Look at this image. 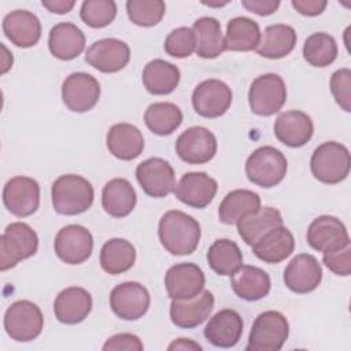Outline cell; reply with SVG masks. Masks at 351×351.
Segmentation results:
<instances>
[{"mask_svg":"<svg viewBox=\"0 0 351 351\" xmlns=\"http://www.w3.org/2000/svg\"><path fill=\"white\" fill-rule=\"evenodd\" d=\"M218 191L217 181L203 171L185 173L174 188L176 197L193 208L207 207Z\"/></svg>","mask_w":351,"mask_h":351,"instance_id":"20","label":"cell"},{"mask_svg":"<svg viewBox=\"0 0 351 351\" xmlns=\"http://www.w3.org/2000/svg\"><path fill=\"white\" fill-rule=\"evenodd\" d=\"M44 328L40 307L30 300H16L4 313V329L15 341H32Z\"/></svg>","mask_w":351,"mask_h":351,"instance_id":"7","label":"cell"},{"mask_svg":"<svg viewBox=\"0 0 351 351\" xmlns=\"http://www.w3.org/2000/svg\"><path fill=\"white\" fill-rule=\"evenodd\" d=\"M3 32L14 45L30 48L41 37V23L36 14L27 10H15L4 16Z\"/></svg>","mask_w":351,"mask_h":351,"instance_id":"25","label":"cell"},{"mask_svg":"<svg viewBox=\"0 0 351 351\" xmlns=\"http://www.w3.org/2000/svg\"><path fill=\"white\" fill-rule=\"evenodd\" d=\"M100 99V84L88 73H71L62 84V100L73 112L92 110Z\"/></svg>","mask_w":351,"mask_h":351,"instance_id":"11","label":"cell"},{"mask_svg":"<svg viewBox=\"0 0 351 351\" xmlns=\"http://www.w3.org/2000/svg\"><path fill=\"white\" fill-rule=\"evenodd\" d=\"M295 250V239L291 230L282 225L269 230L254 245L252 252L265 263L276 265L287 259Z\"/></svg>","mask_w":351,"mask_h":351,"instance_id":"28","label":"cell"},{"mask_svg":"<svg viewBox=\"0 0 351 351\" xmlns=\"http://www.w3.org/2000/svg\"><path fill=\"white\" fill-rule=\"evenodd\" d=\"M55 254L67 265H81L92 255V233L81 225H67L62 228L53 241Z\"/></svg>","mask_w":351,"mask_h":351,"instance_id":"12","label":"cell"},{"mask_svg":"<svg viewBox=\"0 0 351 351\" xmlns=\"http://www.w3.org/2000/svg\"><path fill=\"white\" fill-rule=\"evenodd\" d=\"M130 60L129 45L118 38H101L95 41L85 53V62L101 73H117Z\"/></svg>","mask_w":351,"mask_h":351,"instance_id":"17","label":"cell"},{"mask_svg":"<svg viewBox=\"0 0 351 351\" xmlns=\"http://www.w3.org/2000/svg\"><path fill=\"white\" fill-rule=\"evenodd\" d=\"M38 250L37 233L25 222L10 223L0 237V269L5 271Z\"/></svg>","mask_w":351,"mask_h":351,"instance_id":"5","label":"cell"},{"mask_svg":"<svg viewBox=\"0 0 351 351\" xmlns=\"http://www.w3.org/2000/svg\"><path fill=\"white\" fill-rule=\"evenodd\" d=\"M158 236L171 255H191L197 248L202 230L199 222L186 213L170 210L159 221Z\"/></svg>","mask_w":351,"mask_h":351,"instance_id":"1","label":"cell"},{"mask_svg":"<svg viewBox=\"0 0 351 351\" xmlns=\"http://www.w3.org/2000/svg\"><path fill=\"white\" fill-rule=\"evenodd\" d=\"M93 300L90 293L81 287H69L58 293L53 302L56 319L66 325L82 322L90 313Z\"/></svg>","mask_w":351,"mask_h":351,"instance_id":"24","label":"cell"},{"mask_svg":"<svg viewBox=\"0 0 351 351\" xmlns=\"http://www.w3.org/2000/svg\"><path fill=\"white\" fill-rule=\"evenodd\" d=\"M126 12L134 25L151 27L162 21L166 5L162 0H129L126 1Z\"/></svg>","mask_w":351,"mask_h":351,"instance_id":"41","label":"cell"},{"mask_svg":"<svg viewBox=\"0 0 351 351\" xmlns=\"http://www.w3.org/2000/svg\"><path fill=\"white\" fill-rule=\"evenodd\" d=\"M136 178L151 197H165L176 188L174 169L162 158H149L141 162L136 169Z\"/></svg>","mask_w":351,"mask_h":351,"instance_id":"16","label":"cell"},{"mask_svg":"<svg viewBox=\"0 0 351 351\" xmlns=\"http://www.w3.org/2000/svg\"><path fill=\"white\" fill-rule=\"evenodd\" d=\"M236 223L243 241L254 245L269 230L282 225V217L274 207H261L258 211L241 217Z\"/></svg>","mask_w":351,"mask_h":351,"instance_id":"33","label":"cell"},{"mask_svg":"<svg viewBox=\"0 0 351 351\" xmlns=\"http://www.w3.org/2000/svg\"><path fill=\"white\" fill-rule=\"evenodd\" d=\"M80 16L93 29L108 26L117 16V4L112 0H86L82 3Z\"/></svg>","mask_w":351,"mask_h":351,"instance_id":"42","label":"cell"},{"mask_svg":"<svg viewBox=\"0 0 351 351\" xmlns=\"http://www.w3.org/2000/svg\"><path fill=\"white\" fill-rule=\"evenodd\" d=\"M336 40L324 32L310 34L303 45V56L306 62L314 67H326L337 58Z\"/></svg>","mask_w":351,"mask_h":351,"instance_id":"40","label":"cell"},{"mask_svg":"<svg viewBox=\"0 0 351 351\" xmlns=\"http://www.w3.org/2000/svg\"><path fill=\"white\" fill-rule=\"evenodd\" d=\"M310 169L318 181L329 185L339 184L350 174V151L337 141H325L314 149Z\"/></svg>","mask_w":351,"mask_h":351,"instance_id":"3","label":"cell"},{"mask_svg":"<svg viewBox=\"0 0 351 351\" xmlns=\"http://www.w3.org/2000/svg\"><path fill=\"white\" fill-rule=\"evenodd\" d=\"M181 74L176 64L163 59H154L148 62L143 70V85L156 96L171 93L180 82Z\"/></svg>","mask_w":351,"mask_h":351,"instance_id":"31","label":"cell"},{"mask_svg":"<svg viewBox=\"0 0 351 351\" xmlns=\"http://www.w3.org/2000/svg\"><path fill=\"white\" fill-rule=\"evenodd\" d=\"M52 207L62 215H78L90 208L95 197L92 184L77 174H64L55 180L51 189Z\"/></svg>","mask_w":351,"mask_h":351,"instance_id":"2","label":"cell"},{"mask_svg":"<svg viewBox=\"0 0 351 351\" xmlns=\"http://www.w3.org/2000/svg\"><path fill=\"white\" fill-rule=\"evenodd\" d=\"M3 203L5 208L16 217H29L40 206V185L26 176H16L7 181L3 189Z\"/></svg>","mask_w":351,"mask_h":351,"instance_id":"13","label":"cell"},{"mask_svg":"<svg viewBox=\"0 0 351 351\" xmlns=\"http://www.w3.org/2000/svg\"><path fill=\"white\" fill-rule=\"evenodd\" d=\"M206 284L203 270L192 262L171 266L165 276V287L171 300H186L197 296Z\"/></svg>","mask_w":351,"mask_h":351,"instance_id":"15","label":"cell"},{"mask_svg":"<svg viewBox=\"0 0 351 351\" xmlns=\"http://www.w3.org/2000/svg\"><path fill=\"white\" fill-rule=\"evenodd\" d=\"M330 92L336 103L346 112L351 111V71L350 69H339L330 77Z\"/></svg>","mask_w":351,"mask_h":351,"instance_id":"44","label":"cell"},{"mask_svg":"<svg viewBox=\"0 0 351 351\" xmlns=\"http://www.w3.org/2000/svg\"><path fill=\"white\" fill-rule=\"evenodd\" d=\"M167 348L169 350H199V351H202V346L192 341L191 339H177Z\"/></svg>","mask_w":351,"mask_h":351,"instance_id":"50","label":"cell"},{"mask_svg":"<svg viewBox=\"0 0 351 351\" xmlns=\"http://www.w3.org/2000/svg\"><path fill=\"white\" fill-rule=\"evenodd\" d=\"M289 335V324L284 314L274 310L261 313L250 330L247 351H278Z\"/></svg>","mask_w":351,"mask_h":351,"instance_id":"6","label":"cell"},{"mask_svg":"<svg viewBox=\"0 0 351 351\" xmlns=\"http://www.w3.org/2000/svg\"><path fill=\"white\" fill-rule=\"evenodd\" d=\"M232 99L233 93L223 81L210 78L193 89L192 106L200 117L218 118L229 110Z\"/></svg>","mask_w":351,"mask_h":351,"instance_id":"14","label":"cell"},{"mask_svg":"<svg viewBox=\"0 0 351 351\" xmlns=\"http://www.w3.org/2000/svg\"><path fill=\"white\" fill-rule=\"evenodd\" d=\"M285 101L287 86L278 74H262L252 81L248 90V103L254 114L270 117L278 112Z\"/></svg>","mask_w":351,"mask_h":351,"instance_id":"8","label":"cell"},{"mask_svg":"<svg viewBox=\"0 0 351 351\" xmlns=\"http://www.w3.org/2000/svg\"><path fill=\"white\" fill-rule=\"evenodd\" d=\"M137 202V195L132 184L125 178H112L101 192V206L114 218L128 217Z\"/></svg>","mask_w":351,"mask_h":351,"instance_id":"30","label":"cell"},{"mask_svg":"<svg viewBox=\"0 0 351 351\" xmlns=\"http://www.w3.org/2000/svg\"><path fill=\"white\" fill-rule=\"evenodd\" d=\"M261 208V197L250 189L230 191L218 207V218L226 225L236 223L241 217Z\"/></svg>","mask_w":351,"mask_h":351,"instance_id":"37","label":"cell"},{"mask_svg":"<svg viewBox=\"0 0 351 351\" xmlns=\"http://www.w3.org/2000/svg\"><path fill=\"white\" fill-rule=\"evenodd\" d=\"M230 277L233 292L247 302L263 299L271 288L269 274L252 265H241Z\"/></svg>","mask_w":351,"mask_h":351,"instance_id":"26","label":"cell"},{"mask_svg":"<svg viewBox=\"0 0 351 351\" xmlns=\"http://www.w3.org/2000/svg\"><path fill=\"white\" fill-rule=\"evenodd\" d=\"M259 25L248 16H236L228 22L225 48L228 51L248 52L256 49L261 41Z\"/></svg>","mask_w":351,"mask_h":351,"instance_id":"35","label":"cell"},{"mask_svg":"<svg viewBox=\"0 0 351 351\" xmlns=\"http://www.w3.org/2000/svg\"><path fill=\"white\" fill-rule=\"evenodd\" d=\"M147 128L158 136H169L182 123V111L174 103H152L144 112Z\"/></svg>","mask_w":351,"mask_h":351,"instance_id":"38","label":"cell"},{"mask_svg":"<svg viewBox=\"0 0 351 351\" xmlns=\"http://www.w3.org/2000/svg\"><path fill=\"white\" fill-rule=\"evenodd\" d=\"M217 138L207 128L192 126L182 132L176 141V152L188 165H203L217 154Z\"/></svg>","mask_w":351,"mask_h":351,"instance_id":"10","label":"cell"},{"mask_svg":"<svg viewBox=\"0 0 351 351\" xmlns=\"http://www.w3.org/2000/svg\"><path fill=\"white\" fill-rule=\"evenodd\" d=\"M241 4L248 11L262 16L274 14L280 7L278 0H243Z\"/></svg>","mask_w":351,"mask_h":351,"instance_id":"47","label":"cell"},{"mask_svg":"<svg viewBox=\"0 0 351 351\" xmlns=\"http://www.w3.org/2000/svg\"><path fill=\"white\" fill-rule=\"evenodd\" d=\"M214 308V295L204 289L197 296L186 300H171L170 319L184 329H192L202 325Z\"/></svg>","mask_w":351,"mask_h":351,"instance_id":"23","label":"cell"},{"mask_svg":"<svg viewBox=\"0 0 351 351\" xmlns=\"http://www.w3.org/2000/svg\"><path fill=\"white\" fill-rule=\"evenodd\" d=\"M136 261V250L133 244L125 239H110L100 251L101 269L112 276L122 274L132 269Z\"/></svg>","mask_w":351,"mask_h":351,"instance_id":"36","label":"cell"},{"mask_svg":"<svg viewBox=\"0 0 351 351\" xmlns=\"http://www.w3.org/2000/svg\"><path fill=\"white\" fill-rule=\"evenodd\" d=\"M192 30L196 37V55L203 59L219 56L225 48V37L221 23L213 16H202L195 21Z\"/></svg>","mask_w":351,"mask_h":351,"instance_id":"34","label":"cell"},{"mask_svg":"<svg viewBox=\"0 0 351 351\" xmlns=\"http://www.w3.org/2000/svg\"><path fill=\"white\" fill-rule=\"evenodd\" d=\"M106 143L110 154L121 160H133L144 149L143 133L126 122L112 125L107 132Z\"/></svg>","mask_w":351,"mask_h":351,"instance_id":"27","label":"cell"},{"mask_svg":"<svg viewBox=\"0 0 351 351\" xmlns=\"http://www.w3.org/2000/svg\"><path fill=\"white\" fill-rule=\"evenodd\" d=\"M41 4L49 12L63 15L73 10V7L75 5V1H73V0H43Z\"/></svg>","mask_w":351,"mask_h":351,"instance_id":"49","label":"cell"},{"mask_svg":"<svg viewBox=\"0 0 351 351\" xmlns=\"http://www.w3.org/2000/svg\"><path fill=\"white\" fill-rule=\"evenodd\" d=\"M104 351H118V350H129V351H141L144 348L141 340L132 333H117L106 340L101 347Z\"/></svg>","mask_w":351,"mask_h":351,"instance_id":"46","label":"cell"},{"mask_svg":"<svg viewBox=\"0 0 351 351\" xmlns=\"http://www.w3.org/2000/svg\"><path fill=\"white\" fill-rule=\"evenodd\" d=\"M165 52L173 58H188L196 51V37L191 27H177L171 30L163 44Z\"/></svg>","mask_w":351,"mask_h":351,"instance_id":"43","label":"cell"},{"mask_svg":"<svg viewBox=\"0 0 351 351\" xmlns=\"http://www.w3.org/2000/svg\"><path fill=\"white\" fill-rule=\"evenodd\" d=\"M288 170L285 155L270 145L256 148L245 162L247 178L262 188H273L278 185Z\"/></svg>","mask_w":351,"mask_h":351,"instance_id":"4","label":"cell"},{"mask_svg":"<svg viewBox=\"0 0 351 351\" xmlns=\"http://www.w3.org/2000/svg\"><path fill=\"white\" fill-rule=\"evenodd\" d=\"M296 40V32L292 26L284 23L270 25L261 36L256 52L267 59H281L293 51Z\"/></svg>","mask_w":351,"mask_h":351,"instance_id":"32","label":"cell"},{"mask_svg":"<svg viewBox=\"0 0 351 351\" xmlns=\"http://www.w3.org/2000/svg\"><path fill=\"white\" fill-rule=\"evenodd\" d=\"M48 48L60 60L75 59L85 48V34L71 22H59L49 32Z\"/></svg>","mask_w":351,"mask_h":351,"instance_id":"29","label":"cell"},{"mask_svg":"<svg viewBox=\"0 0 351 351\" xmlns=\"http://www.w3.org/2000/svg\"><path fill=\"white\" fill-rule=\"evenodd\" d=\"M314 133V125L303 111L291 110L281 112L274 122V134L280 143L291 148L307 144Z\"/></svg>","mask_w":351,"mask_h":351,"instance_id":"21","label":"cell"},{"mask_svg":"<svg viewBox=\"0 0 351 351\" xmlns=\"http://www.w3.org/2000/svg\"><path fill=\"white\" fill-rule=\"evenodd\" d=\"M151 296L148 289L137 281H126L112 288L110 307L112 313L125 321L141 318L149 308Z\"/></svg>","mask_w":351,"mask_h":351,"instance_id":"9","label":"cell"},{"mask_svg":"<svg viewBox=\"0 0 351 351\" xmlns=\"http://www.w3.org/2000/svg\"><path fill=\"white\" fill-rule=\"evenodd\" d=\"M291 4L299 14L306 16L319 15L328 5L325 0H292Z\"/></svg>","mask_w":351,"mask_h":351,"instance_id":"48","label":"cell"},{"mask_svg":"<svg viewBox=\"0 0 351 351\" xmlns=\"http://www.w3.org/2000/svg\"><path fill=\"white\" fill-rule=\"evenodd\" d=\"M207 261L218 276H232L243 265V254L233 240L218 239L210 245Z\"/></svg>","mask_w":351,"mask_h":351,"instance_id":"39","label":"cell"},{"mask_svg":"<svg viewBox=\"0 0 351 351\" xmlns=\"http://www.w3.org/2000/svg\"><path fill=\"white\" fill-rule=\"evenodd\" d=\"M308 245L319 252H330L350 244V236L346 225L333 215H321L315 218L306 234Z\"/></svg>","mask_w":351,"mask_h":351,"instance_id":"18","label":"cell"},{"mask_svg":"<svg viewBox=\"0 0 351 351\" xmlns=\"http://www.w3.org/2000/svg\"><path fill=\"white\" fill-rule=\"evenodd\" d=\"M243 318L232 310L223 308L215 313L204 328V337L210 344L219 348L234 347L243 335Z\"/></svg>","mask_w":351,"mask_h":351,"instance_id":"22","label":"cell"},{"mask_svg":"<svg viewBox=\"0 0 351 351\" xmlns=\"http://www.w3.org/2000/svg\"><path fill=\"white\" fill-rule=\"evenodd\" d=\"M322 280V267L310 254H298L284 270V284L295 293H308L318 288Z\"/></svg>","mask_w":351,"mask_h":351,"instance_id":"19","label":"cell"},{"mask_svg":"<svg viewBox=\"0 0 351 351\" xmlns=\"http://www.w3.org/2000/svg\"><path fill=\"white\" fill-rule=\"evenodd\" d=\"M322 262L325 266L335 274L337 276H350L351 273V244H347L346 247L330 251V252H324Z\"/></svg>","mask_w":351,"mask_h":351,"instance_id":"45","label":"cell"}]
</instances>
